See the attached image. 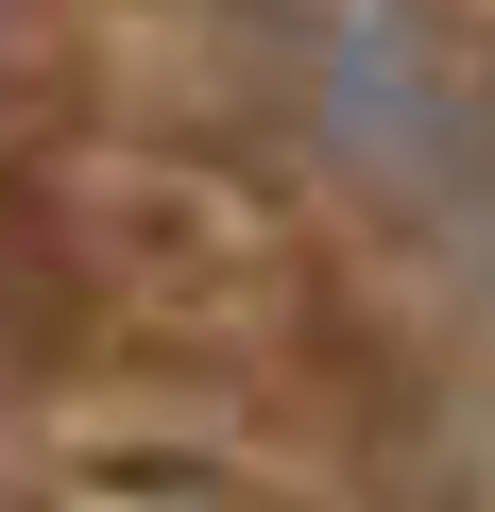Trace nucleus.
<instances>
[{
	"instance_id": "f257e3e1",
	"label": "nucleus",
	"mask_w": 495,
	"mask_h": 512,
	"mask_svg": "<svg viewBox=\"0 0 495 512\" xmlns=\"http://www.w3.org/2000/svg\"><path fill=\"white\" fill-rule=\"evenodd\" d=\"M274 35L342 154H376L393 188H478V103H461V52L427 0H274Z\"/></svg>"
}]
</instances>
